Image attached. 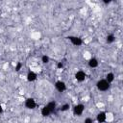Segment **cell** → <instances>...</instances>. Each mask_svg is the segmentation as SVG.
<instances>
[{
	"mask_svg": "<svg viewBox=\"0 0 123 123\" xmlns=\"http://www.w3.org/2000/svg\"><path fill=\"white\" fill-rule=\"evenodd\" d=\"M111 86V84H109L105 79H101L96 83V87L100 91H107Z\"/></svg>",
	"mask_w": 123,
	"mask_h": 123,
	"instance_id": "obj_1",
	"label": "cell"
},
{
	"mask_svg": "<svg viewBox=\"0 0 123 123\" xmlns=\"http://www.w3.org/2000/svg\"><path fill=\"white\" fill-rule=\"evenodd\" d=\"M84 111H85V105H83V104H77L73 107V113L77 116L82 115Z\"/></svg>",
	"mask_w": 123,
	"mask_h": 123,
	"instance_id": "obj_2",
	"label": "cell"
},
{
	"mask_svg": "<svg viewBox=\"0 0 123 123\" xmlns=\"http://www.w3.org/2000/svg\"><path fill=\"white\" fill-rule=\"evenodd\" d=\"M66 38H67V39H69V40H70V42H71L73 45H75V46H81V45L83 44V40H82V38H81V37H79L69 36V37H67Z\"/></svg>",
	"mask_w": 123,
	"mask_h": 123,
	"instance_id": "obj_3",
	"label": "cell"
},
{
	"mask_svg": "<svg viewBox=\"0 0 123 123\" xmlns=\"http://www.w3.org/2000/svg\"><path fill=\"white\" fill-rule=\"evenodd\" d=\"M86 72L83 71V70H79V71H77V72L75 73V79H76L78 82H80V83L84 82V81L86 80Z\"/></svg>",
	"mask_w": 123,
	"mask_h": 123,
	"instance_id": "obj_4",
	"label": "cell"
},
{
	"mask_svg": "<svg viewBox=\"0 0 123 123\" xmlns=\"http://www.w3.org/2000/svg\"><path fill=\"white\" fill-rule=\"evenodd\" d=\"M25 107L29 110H34L37 107V103L34 98H28L25 101Z\"/></svg>",
	"mask_w": 123,
	"mask_h": 123,
	"instance_id": "obj_5",
	"label": "cell"
},
{
	"mask_svg": "<svg viewBox=\"0 0 123 123\" xmlns=\"http://www.w3.org/2000/svg\"><path fill=\"white\" fill-rule=\"evenodd\" d=\"M55 87L59 92H63L66 89V85L62 81H57L55 83Z\"/></svg>",
	"mask_w": 123,
	"mask_h": 123,
	"instance_id": "obj_6",
	"label": "cell"
},
{
	"mask_svg": "<svg viewBox=\"0 0 123 123\" xmlns=\"http://www.w3.org/2000/svg\"><path fill=\"white\" fill-rule=\"evenodd\" d=\"M106 119H107V113H106L105 111H100V112L97 113V115H96V120H97L99 123L105 122Z\"/></svg>",
	"mask_w": 123,
	"mask_h": 123,
	"instance_id": "obj_7",
	"label": "cell"
},
{
	"mask_svg": "<svg viewBox=\"0 0 123 123\" xmlns=\"http://www.w3.org/2000/svg\"><path fill=\"white\" fill-rule=\"evenodd\" d=\"M98 60L96 58H90L89 61H88V66L91 67V68H95L98 66Z\"/></svg>",
	"mask_w": 123,
	"mask_h": 123,
	"instance_id": "obj_8",
	"label": "cell"
},
{
	"mask_svg": "<svg viewBox=\"0 0 123 123\" xmlns=\"http://www.w3.org/2000/svg\"><path fill=\"white\" fill-rule=\"evenodd\" d=\"M40 112H41V115L42 116H44V117H46V116H49L51 113H52V111L49 110V108L45 105L42 109H41V111H40Z\"/></svg>",
	"mask_w": 123,
	"mask_h": 123,
	"instance_id": "obj_9",
	"label": "cell"
},
{
	"mask_svg": "<svg viewBox=\"0 0 123 123\" xmlns=\"http://www.w3.org/2000/svg\"><path fill=\"white\" fill-rule=\"evenodd\" d=\"M26 77H27V81L28 82H34L37 79V74L34 71H29Z\"/></svg>",
	"mask_w": 123,
	"mask_h": 123,
	"instance_id": "obj_10",
	"label": "cell"
},
{
	"mask_svg": "<svg viewBox=\"0 0 123 123\" xmlns=\"http://www.w3.org/2000/svg\"><path fill=\"white\" fill-rule=\"evenodd\" d=\"M109 84L112 83L114 81V74L112 72H109L107 75H106V79H105Z\"/></svg>",
	"mask_w": 123,
	"mask_h": 123,
	"instance_id": "obj_11",
	"label": "cell"
},
{
	"mask_svg": "<svg viewBox=\"0 0 123 123\" xmlns=\"http://www.w3.org/2000/svg\"><path fill=\"white\" fill-rule=\"evenodd\" d=\"M48 108H49V110L52 111V113L55 111V110H56V108H57V103L55 102V101H51V102H49L47 105H46Z\"/></svg>",
	"mask_w": 123,
	"mask_h": 123,
	"instance_id": "obj_12",
	"label": "cell"
},
{
	"mask_svg": "<svg viewBox=\"0 0 123 123\" xmlns=\"http://www.w3.org/2000/svg\"><path fill=\"white\" fill-rule=\"evenodd\" d=\"M114 40H115V37H114V35H112V34L108 35L107 37H106V42H107V43H112Z\"/></svg>",
	"mask_w": 123,
	"mask_h": 123,
	"instance_id": "obj_13",
	"label": "cell"
},
{
	"mask_svg": "<svg viewBox=\"0 0 123 123\" xmlns=\"http://www.w3.org/2000/svg\"><path fill=\"white\" fill-rule=\"evenodd\" d=\"M69 108H70V105L68 104V103H65V104H63L62 107H61V111H68L69 110Z\"/></svg>",
	"mask_w": 123,
	"mask_h": 123,
	"instance_id": "obj_14",
	"label": "cell"
},
{
	"mask_svg": "<svg viewBox=\"0 0 123 123\" xmlns=\"http://www.w3.org/2000/svg\"><path fill=\"white\" fill-rule=\"evenodd\" d=\"M49 61H50V59H49V57H48V56L44 55V56H42V57H41V62H42L43 63H48V62H49Z\"/></svg>",
	"mask_w": 123,
	"mask_h": 123,
	"instance_id": "obj_15",
	"label": "cell"
},
{
	"mask_svg": "<svg viewBox=\"0 0 123 123\" xmlns=\"http://www.w3.org/2000/svg\"><path fill=\"white\" fill-rule=\"evenodd\" d=\"M22 67V63L21 62H17L16 65H15V71H19Z\"/></svg>",
	"mask_w": 123,
	"mask_h": 123,
	"instance_id": "obj_16",
	"label": "cell"
},
{
	"mask_svg": "<svg viewBox=\"0 0 123 123\" xmlns=\"http://www.w3.org/2000/svg\"><path fill=\"white\" fill-rule=\"evenodd\" d=\"M84 123H93V119L90 118V117H86V118L84 120Z\"/></svg>",
	"mask_w": 123,
	"mask_h": 123,
	"instance_id": "obj_17",
	"label": "cell"
},
{
	"mask_svg": "<svg viewBox=\"0 0 123 123\" xmlns=\"http://www.w3.org/2000/svg\"><path fill=\"white\" fill-rule=\"evenodd\" d=\"M57 67H58L59 69L63 68V62H59L57 63Z\"/></svg>",
	"mask_w": 123,
	"mask_h": 123,
	"instance_id": "obj_18",
	"label": "cell"
},
{
	"mask_svg": "<svg viewBox=\"0 0 123 123\" xmlns=\"http://www.w3.org/2000/svg\"><path fill=\"white\" fill-rule=\"evenodd\" d=\"M103 2H104V3H105V4H109V3H110V2H111V0H104V1H103Z\"/></svg>",
	"mask_w": 123,
	"mask_h": 123,
	"instance_id": "obj_19",
	"label": "cell"
},
{
	"mask_svg": "<svg viewBox=\"0 0 123 123\" xmlns=\"http://www.w3.org/2000/svg\"><path fill=\"white\" fill-rule=\"evenodd\" d=\"M3 112V107H2V105L0 104V113H2Z\"/></svg>",
	"mask_w": 123,
	"mask_h": 123,
	"instance_id": "obj_20",
	"label": "cell"
}]
</instances>
